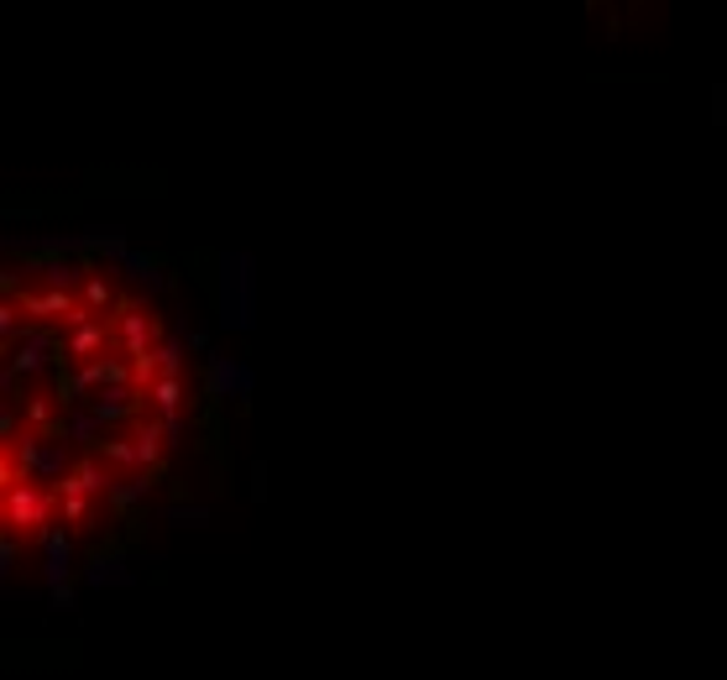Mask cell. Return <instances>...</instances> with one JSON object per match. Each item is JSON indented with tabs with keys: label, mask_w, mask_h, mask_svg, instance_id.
I'll return each mask as SVG.
<instances>
[{
	"label": "cell",
	"mask_w": 727,
	"mask_h": 680,
	"mask_svg": "<svg viewBox=\"0 0 727 680\" xmlns=\"http://www.w3.org/2000/svg\"><path fill=\"white\" fill-rule=\"evenodd\" d=\"M0 518H5V540L32 544L37 534H47V523H58V497L43 482H5L0 487Z\"/></svg>",
	"instance_id": "obj_1"
},
{
	"label": "cell",
	"mask_w": 727,
	"mask_h": 680,
	"mask_svg": "<svg viewBox=\"0 0 727 680\" xmlns=\"http://www.w3.org/2000/svg\"><path fill=\"white\" fill-rule=\"evenodd\" d=\"M100 493H105V466H100L94 456L69 461V471H64L58 487H53V497H58V523L79 529V523L90 518V508H94V497Z\"/></svg>",
	"instance_id": "obj_2"
},
{
	"label": "cell",
	"mask_w": 727,
	"mask_h": 680,
	"mask_svg": "<svg viewBox=\"0 0 727 680\" xmlns=\"http://www.w3.org/2000/svg\"><path fill=\"white\" fill-rule=\"evenodd\" d=\"M116 335L105 330V320H79V325L58 341V351L69 356V361H84V367H94L100 356H105V346H111Z\"/></svg>",
	"instance_id": "obj_4"
},
{
	"label": "cell",
	"mask_w": 727,
	"mask_h": 680,
	"mask_svg": "<svg viewBox=\"0 0 727 680\" xmlns=\"http://www.w3.org/2000/svg\"><path fill=\"white\" fill-rule=\"evenodd\" d=\"M111 335H116L120 361H141V356L163 351V341H158V320H152V309H141V304H120Z\"/></svg>",
	"instance_id": "obj_3"
},
{
	"label": "cell",
	"mask_w": 727,
	"mask_h": 680,
	"mask_svg": "<svg viewBox=\"0 0 727 680\" xmlns=\"http://www.w3.org/2000/svg\"><path fill=\"white\" fill-rule=\"evenodd\" d=\"M22 419H26V429L47 435V429L58 424V408H53V399H43V393H37V399H26V403H22Z\"/></svg>",
	"instance_id": "obj_5"
}]
</instances>
